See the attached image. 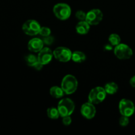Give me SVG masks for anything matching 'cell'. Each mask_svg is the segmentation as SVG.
Here are the masks:
<instances>
[{"mask_svg":"<svg viewBox=\"0 0 135 135\" xmlns=\"http://www.w3.org/2000/svg\"><path fill=\"white\" fill-rule=\"evenodd\" d=\"M42 40H43L44 44L50 46V45L54 43V38L53 36H51V35H50V36H48L43 37V39H42Z\"/></svg>","mask_w":135,"mask_h":135,"instance_id":"23","label":"cell"},{"mask_svg":"<svg viewBox=\"0 0 135 135\" xmlns=\"http://www.w3.org/2000/svg\"><path fill=\"white\" fill-rule=\"evenodd\" d=\"M119 110L121 115L130 117L135 112L134 104L131 100L123 98L119 103Z\"/></svg>","mask_w":135,"mask_h":135,"instance_id":"7","label":"cell"},{"mask_svg":"<svg viewBox=\"0 0 135 135\" xmlns=\"http://www.w3.org/2000/svg\"><path fill=\"white\" fill-rule=\"evenodd\" d=\"M119 123L121 127H127L129 123V117L127 116L121 115L119 120Z\"/></svg>","mask_w":135,"mask_h":135,"instance_id":"21","label":"cell"},{"mask_svg":"<svg viewBox=\"0 0 135 135\" xmlns=\"http://www.w3.org/2000/svg\"><path fill=\"white\" fill-rule=\"evenodd\" d=\"M43 66H44L43 64H42L41 63H40L39 61H37L36 63L35 64L32 66V67H34L35 69L38 70V71H40V70L42 69V68H43Z\"/></svg>","mask_w":135,"mask_h":135,"instance_id":"25","label":"cell"},{"mask_svg":"<svg viewBox=\"0 0 135 135\" xmlns=\"http://www.w3.org/2000/svg\"><path fill=\"white\" fill-rule=\"evenodd\" d=\"M80 113L84 118L87 119H92L96 114V109L95 105L90 102L84 103L80 108Z\"/></svg>","mask_w":135,"mask_h":135,"instance_id":"10","label":"cell"},{"mask_svg":"<svg viewBox=\"0 0 135 135\" xmlns=\"http://www.w3.org/2000/svg\"><path fill=\"white\" fill-rule=\"evenodd\" d=\"M113 52H114L115 55L118 59H122V60L130 59L133 56V50L128 45L121 43L115 46Z\"/></svg>","mask_w":135,"mask_h":135,"instance_id":"5","label":"cell"},{"mask_svg":"<svg viewBox=\"0 0 135 135\" xmlns=\"http://www.w3.org/2000/svg\"><path fill=\"white\" fill-rule=\"evenodd\" d=\"M108 41L109 44L113 46H116L121 43V37L115 33H113L109 35L108 38Z\"/></svg>","mask_w":135,"mask_h":135,"instance_id":"18","label":"cell"},{"mask_svg":"<svg viewBox=\"0 0 135 135\" xmlns=\"http://www.w3.org/2000/svg\"><path fill=\"white\" fill-rule=\"evenodd\" d=\"M47 115L51 119H57L60 117L57 108H54V107H51L47 109Z\"/></svg>","mask_w":135,"mask_h":135,"instance_id":"17","label":"cell"},{"mask_svg":"<svg viewBox=\"0 0 135 135\" xmlns=\"http://www.w3.org/2000/svg\"><path fill=\"white\" fill-rule=\"evenodd\" d=\"M53 52H54V57L57 59L59 61L62 63H67L71 60L73 52L68 47H63V46L57 47L53 51Z\"/></svg>","mask_w":135,"mask_h":135,"instance_id":"8","label":"cell"},{"mask_svg":"<svg viewBox=\"0 0 135 135\" xmlns=\"http://www.w3.org/2000/svg\"><path fill=\"white\" fill-rule=\"evenodd\" d=\"M75 17L79 21H85L86 13L83 11H78L75 13Z\"/></svg>","mask_w":135,"mask_h":135,"instance_id":"22","label":"cell"},{"mask_svg":"<svg viewBox=\"0 0 135 135\" xmlns=\"http://www.w3.org/2000/svg\"><path fill=\"white\" fill-rule=\"evenodd\" d=\"M41 27L42 26L38 21L34 19H29L22 25V29L24 33L26 35L34 36L39 34Z\"/></svg>","mask_w":135,"mask_h":135,"instance_id":"6","label":"cell"},{"mask_svg":"<svg viewBox=\"0 0 135 135\" xmlns=\"http://www.w3.org/2000/svg\"><path fill=\"white\" fill-rule=\"evenodd\" d=\"M53 12L58 19L61 21H66L71 17V9L68 4L59 3L54 5Z\"/></svg>","mask_w":135,"mask_h":135,"instance_id":"3","label":"cell"},{"mask_svg":"<svg viewBox=\"0 0 135 135\" xmlns=\"http://www.w3.org/2000/svg\"><path fill=\"white\" fill-rule=\"evenodd\" d=\"M107 96L105 88L101 86H96L92 88L88 94V102L94 105L101 104L104 101Z\"/></svg>","mask_w":135,"mask_h":135,"instance_id":"4","label":"cell"},{"mask_svg":"<svg viewBox=\"0 0 135 135\" xmlns=\"http://www.w3.org/2000/svg\"><path fill=\"white\" fill-rule=\"evenodd\" d=\"M104 88H105L107 94L113 95L117 93V91H118L119 87L118 85L115 83L110 82V83H108L105 84Z\"/></svg>","mask_w":135,"mask_h":135,"instance_id":"15","label":"cell"},{"mask_svg":"<svg viewBox=\"0 0 135 135\" xmlns=\"http://www.w3.org/2000/svg\"><path fill=\"white\" fill-rule=\"evenodd\" d=\"M25 61L28 65L30 67H32L37 61H38V57L33 54H29V55H26L25 57Z\"/></svg>","mask_w":135,"mask_h":135,"instance_id":"19","label":"cell"},{"mask_svg":"<svg viewBox=\"0 0 135 135\" xmlns=\"http://www.w3.org/2000/svg\"><path fill=\"white\" fill-rule=\"evenodd\" d=\"M51 29L47 26H42L40 30L39 34L42 37H46L51 35Z\"/></svg>","mask_w":135,"mask_h":135,"instance_id":"20","label":"cell"},{"mask_svg":"<svg viewBox=\"0 0 135 135\" xmlns=\"http://www.w3.org/2000/svg\"><path fill=\"white\" fill-rule=\"evenodd\" d=\"M57 109L59 110L60 117H63L65 116L71 115L75 109V103L71 99L68 98H63L59 102Z\"/></svg>","mask_w":135,"mask_h":135,"instance_id":"2","label":"cell"},{"mask_svg":"<svg viewBox=\"0 0 135 135\" xmlns=\"http://www.w3.org/2000/svg\"><path fill=\"white\" fill-rule=\"evenodd\" d=\"M62 122L65 126H69L72 123V119H71V115L69 116H65V117H62Z\"/></svg>","mask_w":135,"mask_h":135,"instance_id":"24","label":"cell"},{"mask_svg":"<svg viewBox=\"0 0 135 135\" xmlns=\"http://www.w3.org/2000/svg\"><path fill=\"white\" fill-rule=\"evenodd\" d=\"M112 45H111L110 44L108 45H106V46H105V50H107V51H109V50H111L112 49Z\"/></svg>","mask_w":135,"mask_h":135,"instance_id":"27","label":"cell"},{"mask_svg":"<svg viewBox=\"0 0 135 135\" xmlns=\"http://www.w3.org/2000/svg\"><path fill=\"white\" fill-rule=\"evenodd\" d=\"M103 13L98 9H93L86 13V21H87L90 26H96L99 25L103 19Z\"/></svg>","mask_w":135,"mask_h":135,"instance_id":"9","label":"cell"},{"mask_svg":"<svg viewBox=\"0 0 135 135\" xmlns=\"http://www.w3.org/2000/svg\"><path fill=\"white\" fill-rule=\"evenodd\" d=\"M90 28V25L86 21H79L75 27L76 32L80 35H85L88 34Z\"/></svg>","mask_w":135,"mask_h":135,"instance_id":"13","label":"cell"},{"mask_svg":"<svg viewBox=\"0 0 135 135\" xmlns=\"http://www.w3.org/2000/svg\"><path fill=\"white\" fill-rule=\"evenodd\" d=\"M50 94L54 98H61L63 96L65 92L61 87L57 86H54L50 89Z\"/></svg>","mask_w":135,"mask_h":135,"instance_id":"14","label":"cell"},{"mask_svg":"<svg viewBox=\"0 0 135 135\" xmlns=\"http://www.w3.org/2000/svg\"><path fill=\"white\" fill-rule=\"evenodd\" d=\"M86 55L83 52L80 51H75L72 54L71 60L73 61L75 63H80L84 62L86 60Z\"/></svg>","mask_w":135,"mask_h":135,"instance_id":"16","label":"cell"},{"mask_svg":"<svg viewBox=\"0 0 135 135\" xmlns=\"http://www.w3.org/2000/svg\"><path fill=\"white\" fill-rule=\"evenodd\" d=\"M78 85V80L75 76L72 75H67L62 80L61 87L65 94L71 95L76 92Z\"/></svg>","mask_w":135,"mask_h":135,"instance_id":"1","label":"cell"},{"mask_svg":"<svg viewBox=\"0 0 135 135\" xmlns=\"http://www.w3.org/2000/svg\"><path fill=\"white\" fill-rule=\"evenodd\" d=\"M38 61L44 65H47L51 61L54 57V52L50 48L47 47H44L38 54Z\"/></svg>","mask_w":135,"mask_h":135,"instance_id":"11","label":"cell"},{"mask_svg":"<svg viewBox=\"0 0 135 135\" xmlns=\"http://www.w3.org/2000/svg\"><path fill=\"white\" fill-rule=\"evenodd\" d=\"M44 46L42 39L39 38H34L30 40L28 43V49L29 51L34 53H38Z\"/></svg>","mask_w":135,"mask_h":135,"instance_id":"12","label":"cell"},{"mask_svg":"<svg viewBox=\"0 0 135 135\" xmlns=\"http://www.w3.org/2000/svg\"><path fill=\"white\" fill-rule=\"evenodd\" d=\"M130 84L133 88H135V75L130 79Z\"/></svg>","mask_w":135,"mask_h":135,"instance_id":"26","label":"cell"}]
</instances>
